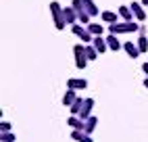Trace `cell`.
Instances as JSON below:
<instances>
[{
    "label": "cell",
    "instance_id": "d4e9b609",
    "mask_svg": "<svg viewBox=\"0 0 148 142\" xmlns=\"http://www.w3.org/2000/svg\"><path fill=\"white\" fill-rule=\"evenodd\" d=\"M0 132H11V123L8 121H0Z\"/></svg>",
    "mask_w": 148,
    "mask_h": 142
},
{
    "label": "cell",
    "instance_id": "cb8c5ba5",
    "mask_svg": "<svg viewBox=\"0 0 148 142\" xmlns=\"http://www.w3.org/2000/svg\"><path fill=\"white\" fill-rule=\"evenodd\" d=\"M15 138L13 132H0V142H15Z\"/></svg>",
    "mask_w": 148,
    "mask_h": 142
},
{
    "label": "cell",
    "instance_id": "44dd1931",
    "mask_svg": "<svg viewBox=\"0 0 148 142\" xmlns=\"http://www.w3.org/2000/svg\"><path fill=\"white\" fill-rule=\"evenodd\" d=\"M88 29H90V34L96 38V36H102L104 34V27H102V23H90V25H88Z\"/></svg>",
    "mask_w": 148,
    "mask_h": 142
},
{
    "label": "cell",
    "instance_id": "4fadbf2b",
    "mask_svg": "<svg viewBox=\"0 0 148 142\" xmlns=\"http://www.w3.org/2000/svg\"><path fill=\"white\" fill-rule=\"evenodd\" d=\"M123 50L127 52V57H132V59H136V57H140V54H142V52H140V48H138V44H134L132 40L123 44Z\"/></svg>",
    "mask_w": 148,
    "mask_h": 142
},
{
    "label": "cell",
    "instance_id": "ac0fdd59",
    "mask_svg": "<svg viewBox=\"0 0 148 142\" xmlns=\"http://www.w3.org/2000/svg\"><path fill=\"white\" fill-rule=\"evenodd\" d=\"M84 105H86V98H79V96H77V98H75V103L69 107V109H71V115H79V113H82V109H84Z\"/></svg>",
    "mask_w": 148,
    "mask_h": 142
},
{
    "label": "cell",
    "instance_id": "9c48e42d",
    "mask_svg": "<svg viewBox=\"0 0 148 142\" xmlns=\"http://www.w3.org/2000/svg\"><path fill=\"white\" fill-rule=\"evenodd\" d=\"M63 15H65V21L67 23H71V25H75L77 21H79V17H77V11L73 6H65L63 8Z\"/></svg>",
    "mask_w": 148,
    "mask_h": 142
},
{
    "label": "cell",
    "instance_id": "484cf974",
    "mask_svg": "<svg viewBox=\"0 0 148 142\" xmlns=\"http://www.w3.org/2000/svg\"><path fill=\"white\" fill-rule=\"evenodd\" d=\"M142 71H144V73H146V77H148V63H144V65H142Z\"/></svg>",
    "mask_w": 148,
    "mask_h": 142
},
{
    "label": "cell",
    "instance_id": "3957f363",
    "mask_svg": "<svg viewBox=\"0 0 148 142\" xmlns=\"http://www.w3.org/2000/svg\"><path fill=\"white\" fill-rule=\"evenodd\" d=\"M73 54H75V67H77V69H86V65H88L86 44H75V46H73Z\"/></svg>",
    "mask_w": 148,
    "mask_h": 142
},
{
    "label": "cell",
    "instance_id": "8992f818",
    "mask_svg": "<svg viewBox=\"0 0 148 142\" xmlns=\"http://www.w3.org/2000/svg\"><path fill=\"white\" fill-rule=\"evenodd\" d=\"M88 88V79L84 77H69L67 79V90H82Z\"/></svg>",
    "mask_w": 148,
    "mask_h": 142
},
{
    "label": "cell",
    "instance_id": "2e32d148",
    "mask_svg": "<svg viewBox=\"0 0 148 142\" xmlns=\"http://www.w3.org/2000/svg\"><path fill=\"white\" fill-rule=\"evenodd\" d=\"M94 46H96V50H98V52H106V50H108V44H106V38H102V36H96L94 38V42H92Z\"/></svg>",
    "mask_w": 148,
    "mask_h": 142
},
{
    "label": "cell",
    "instance_id": "603a6c76",
    "mask_svg": "<svg viewBox=\"0 0 148 142\" xmlns=\"http://www.w3.org/2000/svg\"><path fill=\"white\" fill-rule=\"evenodd\" d=\"M96 125H98V117H90L86 121V134H92V132L96 130Z\"/></svg>",
    "mask_w": 148,
    "mask_h": 142
},
{
    "label": "cell",
    "instance_id": "6da1fadb",
    "mask_svg": "<svg viewBox=\"0 0 148 142\" xmlns=\"http://www.w3.org/2000/svg\"><path fill=\"white\" fill-rule=\"evenodd\" d=\"M142 25H138L136 21H119V23H113L108 25V34L113 36H121V34H136L140 32Z\"/></svg>",
    "mask_w": 148,
    "mask_h": 142
},
{
    "label": "cell",
    "instance_id": "5bb4252c",
    "mask_svg": "<svg viewBox=\"0 0 148 142\" xmlns=\"http://www.w3.org/2000/svg\"><path fill=\"white\" fill-rule=\"evenodd\" d=\"M119 17H121V21H136V17H134V11H132V6H119Z\"/></svg>",
    "mask_w": 148,
    "mask_h": 142
},
{
    "label": "cell",
    "instance_id": "9a60e30c",
    "mask_svg": "<svg viewBox=\"0 0 148 142\" xmlns=\"http://www.w3.org/2000/svg\"><path fill=\"white\" fill-rule=\"evenodd\" d=\"M106 44H108V50H115V52L123 48V44L119 42V38L113 36V34H108V36H106Z\"/></svg>",
    "mask_w": 148,
    "mask_h": 142
},
{
    "label": "cell",
    "instance_id": "7402d4cb",
    "mask_svg": "<svg viewBox=\"0 0 148 142\" xmlns=\"http://www.w3.org/2000/svg\"><path fill=\"white\" fill-rule=\"evenodd\" d=\"M98 50H96V46L94 44H86V57H88V61H96L98 59Z\"/></svg>",
    "mask_w": 148,
    "mask_h": 142
},
{
    "label": "cell",
    "instance_id": "83f0119b",
    "mask_svg": "<svg viewBox=\"0 0 148 142\" xmlns=\"http://www.w3.org/2000/svg\"><path fill=\"white\" fill-rule=\"evenodd\" d=\"M142 4H144V6H148V0H142Z\"/></svg>",
    "mask_w": 148,
    "mask_h": 142
},
{
    "label": "cell",
    "instance_id": "277c9868",
    "mask_svg": "<svg viewBox=\"0 0 148 142\" xmlns=\"http://www.w3.org/2000/svg\"><path fill=\"white\" fill-rule=\"evenodd\" d=\"M71 6L77 11V17H79V23L82 25H90L92 21H90V15H88V11H86V6H84V0H71Z\"/></svg>",
    "mask_w": 148,
    "mask_h": 142
},
{
    "label": "cell",
    "instance_id": "8fae6325",
    "mask_svg": "<svg viewBox=\"0 0 148 142\" xmlns=\"http://www.w3.org/2000/svg\"><path fill=\"white\" fill-rule=\"evenodd\" d=\"M92 109H94V98H86V105H84V109H82L79 117H82L84 121H88V119L92 117Z\"/></svg>",
    "mask_w": 148,
    "mask_h": 142
},
{
    "label": "cell",
    "instance_id": "30bf717a",
    "mask_svg": "<svg viewBox=\"0 0 148 142\" xmlns=\"http://www.w3.org/2000/svg\"><path fill=\"white\" fill-rule=\"evenodd\" d=\"M67 123L71 125L73 130H82V132H86V121H84L79 115H71V117L67 119Z\"/></svg>",
    "mask_w": 148,
    "mask_h": 142
},
{
    "label": "cell",
    "instance_id": "4316f807",
    "mask_svg": "<svg viewBox=\"0 0 148 142\" xmlns=\"http://www.w3.org/2000/svg\"><path fill=\"white\" fill-rule=\"evenodd\" d=\"M144 88H148V77H146V79H144Z\"/></svg>",
    "mask_w": 148,
    "mask_h": 142
},
{
    "label": "cell",
    "instance_id": "ba28073f",
    "mask_svg": "<svg viewBox=\"0 0 148 142\" xmlns=\"http://www.w3.org/2000/svg\"><path fill=\"white\" fill-rule=\"evenodd\" d=\"M132 11H134V17L136 21H146V11H144V4L142 2H132Z\"/></svg>",
    "mask_w": 148,
    "mask_h": 142
},
{
    "label": "cell",
    "instance_id": "d6986e66",
    "mask_svg": "<svg viewBox=\"0 0 148 142\" xmlns=\"http://www.w3.org/2000/svg\"><path fill=\"white\" fill-rule=\"evenodd\" d=\"M84 6H86V11H88V15H90V17H96L98 13H100L94 0H84Z\"/></svg>",
    "mask_w": 148,
    "mask_h": 142
},
{
    "label": "cell",
    "instance_id": "ffe728a7",
    "mask_svg": "<svg viewBox=\"0 0 148 142\" xmlns=\"http://www.w3.org/2000/svg\"><path fill=\"white\" fill-rule=\"evenodd\" d=\"M75 98H77L75 90H67V92H65V96H63V105H65V107H71V105L75 103Z\"/></svg>",
    "mask_w": 148,
    "mask_h": 142
},
{
    "label": "cell",
    "instance_id": "7a4b0ae2",
    "mask_svg": "<svg viewBox=\"0 0 148 142\" xmlns=\"http://www.w3.org/2000/svg\"><path fill=\"white\" fill-rule=\"evenodd\" d=\"M50 17H52V21H54V27L61 32V29L67 27V21H65V15H63V6L56 2V0H52L50 2Z\"/></svg>",
    "mask_w": 148,
    "mask_h": 142
},
{
    "label": "cell",
    "instance_id": "7c38bea8",
    "mask_svg": "<svg viewBox=\"0 0 148 142\" xmlns=\"http://www.w3.org/2000/svg\"><path fill=\"white\" fill-rule=\"evenodd\" d=\"M100 19L104 23L113 25V23H119V13H113V11H102L100 13Z\"/></svg>",
    "mask_w": 148,
    "mask_h": 142
},
{
    "label": "cell",
    "instance_id": "52a82bcc",
    "mask_svg": "<svg viewBox=\"0 0 148 142\" xmlns=\"http://www.w3.org/2000/svg\"><path fill=\"white\" fill-rule=\"evenodd\" d=\"M138 34H140V36H138V42H136V44H138V48H140V52L144 54V52H148V38H146V27L142 25Z\"/></svg>",
    "mask_w": 148,
    "mask_h": 142
},
{
    "label": "cell",
    "instance_id": "e0dca14e",
    "mask_svg": "<svg viewBox=\"0 0 148 142\" xmlns=\"http://www.w3.org/2000/svg\"><path fill=\"white\" fill-rule=\"evenodd\" d=\"M71 138L77 140V142H94V140L90 138V134H86V132H82V130H73V132H71Z\"/></svg>",
    "mask_w": 148,
    "mask_h": 142
},
{
    "label": "cell",
    "instance_id": "5b68a950",
    "mask_svg": "<svg viewBox=\"0 0 148 142\" xmlns=\"http://www.w3.org/2000/svg\"><path fill=\"white\" fill-rule=\"evenodd\" d=\"M71 32H73V36L82 38V40H84V44H90V42H94V36L90 34V29H88V25L75 23V25L71 27Z\"/></svg>",
    "mask_w": 148,
    "mask_h": 142
}]
</instances>
